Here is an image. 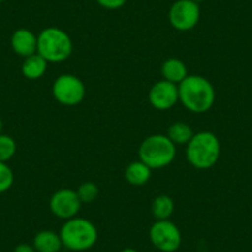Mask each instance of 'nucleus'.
<instances>
[{"instance_id":"f257e3e1","label":"nucleus","mask_w":252,"mask_h":252,"mask_svg":"<svg viewBox=\"0 0 252 252\" xmlns=\"http://www.w3.org/2000/svg\"><path fill=\"white\" fill-rule=\"evenodd\" d=\"M179 101L187 110L195 114L209 111L215 103V89L205 77L188 74L178 84Z\"/></svg>"},{"instance_id":"f03ea898","label":"nucleus","mask_w":252,"mask_h":252,"mask_svg":"<svg viewBox=\"0 0 252 252\" xmlns=\"http://www.w3.org/2000/svg\"><path fill=\"white\" fill-rule=\"evenodd\" d=\"M220 151V141L214 132L199 131L187 144L186 156L194 168L210 169L219 161Z\"/></svg>"},{"instance_id":"7ed1b4c3","label":"nucleus","mask_w":252,"mask_h":252,"mask_svg":"<svg viewBox=\"0 0 252 252\" xmlns=\"http://www.w3.org/2000/svg\"><path fill=\"white\" fill-rule=\"evenodd\" d=\"M58 234L63 247L74 252L88 251L98 241L96 226L84 218L76 217L66 220Z\"/></svg>"},{"instance_id":"20e7f679","label":"nucleus","mask_w":252,"mask_h":252,"mask_svg":"<svg viewBox=\"0 0 252 252\" xmlns=\"http://www.w3.org/2000/svg\"><path fill=\"white\" fill-rule=\"evenodd\" d=\"M73 52V42L68 33L56 26L46 28L37 36V53L48 63L68 60Z\"/></svg>"},{"instance_id":"39448f33","label":"nucleus","mask_w":252,"mask_h":252,"mask_svg":"<svg viewBox=\"0 0 252 252\" xmlns=\"http://www.w3.org/2000/svg\"><path fill=\"white\" fill-rule=\"evenodd\" d=\"M176 145L167 135H150L139 147V159L151 169H161L169 166L176 158Z\"/></svg>"},{"instance_id":"423d86ee","label":"nucleus","mask_w":252,"mask_h":252,"mask_svg":"<svg viewBox=\"0 0 252 252\" xmlns=\"http://www.w3.org/2000/svg\"><path fill=\"white\" fill-rule=\"evenodd\" d=\"M52 95L57 103L66 106H76L86 96V86L74 74H61L52 84Z\"/></svg>"},{"instance_id":"0eeeda50","label":"nucleus","mask_w":252,"mask_h":252,"mask_svg":"<svg viewBox=\"0 0 252 252\" xmlns=\"http://www.w3.org/2000/svg\"><path fill=\"white\" fill-rule=\"evenodd\" d=\"M150 241L161 252H176L182 245V234L171 220H156L149 231Z\"/></svg>"},{"instance_id":"6e6552de","label":"nucleus","mask_w":252,"mask_h":252,"mask_svg":"<svg viewBox=\"0 0 252 252\" xmlns=\"http://www.w3.org/2000/svg\"><path fill=\"white\" fill-rule=\"evenodd\" d=\"M169 24L178 31L193 30L200 19L199 4L192 0H177L168 11Z\"/></svg>"},{"instance_id":"1a4fd4ad","label":"nucleus","mask_w":252,"mask_h":252,"mask_svg":"<svg viewBox=\"0 0 252 252\" xmlns=\"http://www.w3.org/2000/svg\"><path fill=\"white\" fill-rule=\"evenodd\" d=\"M82 202L77 190L63 188L51 195L50 210L56 218L62 220H69L76 218L81 212Z\"/></svg>"},{"instance_id":"9d476101","label":"nucleus","mask_w":252,"mask_h":252,"mask_svg":"<svg viewBox=\"0 0 252 252\" xmlns=\"http://www.w3.org/2000/svg\"><path fill=\"white\" fill-rule=\"evenodd\" d=\"M149 101L156 110H169L179 101L178 86L168 81H158L151 87Z\"/></svg>"},{"instance_id":"9b49d317","label":"nucleus","mask_w":252,"mask_h":252,"mask_svg":"<svg viewBox=\"0 0 252 252\" xmlns=\"http://www.w3.org/2000/svg\"><path fill=\"white\" fill-rule=\"evenodd\" d=\"M11 47L16 55L29 57L37 52V36L28 29H18L11 36Z\"/></svg>"},{"instance_id":"f8f14e48","label":"nucleus","mask_w":252,"mask_h":252,"mask_svg":"<svg viewBox=\"0 0 252 252\" xmlns=\"http://www.w3.org/2000/svg\"><path fill=\"white\" fill-rule=\"evenodd\" d=\"M161 74L164 81H168L178 86L188 77V69L183 61L176 57H171L162 63Z\"/></svg>"},{"instance_id":"ddd939ff","label":"nucleus","mask_w":252,"mask_h":252,"mask_svg":"<svg viewBox=\"0 0 252 252\" xmlns=\"http://www.w3.org/2000/svg\"><path fill=\"white\" fill-rule=\"evenodd\" d=\"M47 61H46L42 56H40L36 52L33 53V55L29 56V57L24 58L23 66H21V72H23V76L25 77L26 79L36 81V79H40L45 76V73L47 72Z\"/></svg>"},{"instance_id":"4468645a","label":"nucleus","mask_w":252,"mask_h":252,"mask_svg":"<svg viewBox=\"0 0 252 252\" xmlns=\"http://www.w3.org/2000/svg\"><path fill=\"white\" fill-rule=\"evenodd\" d=\"M36 252H60L63 247L60 234L52 230H42L35 235L32 241Z\"/></svg>"},{"instance_id":"2eb2a0df","label":"nucleus","mask_w":252,"mask_h":252,"mask_svg":"<svg viewBox=\"0 0 252 252\" xmlns=\"http://www.w3.org/2000/svg\"><path fill=\"white\" fill-rule=\"evenodd\" d=\"M152 169L142 161H134L126 167L125 179L134 187L145 186L151 178Z\"/></svg>"},{"instance_id":"dca6fc26","label":"nucleus","mask_w":252,"mask_h":252,"mask_svg":"<svg viewBox=\"0 0 252 252\" xmlns=\"http://www.w3.org/2000/svg\"><path fill=\"white\" fill-rule=\"evenodd\" d=\"M152 215L156 220H168L174 213V202L169 195L159 194L151 205Z\"/></svg>"},{"instance_id":"f3484780","label":"nucleus","mask_w":252,"mask_h":252,"mask_svg":"<svg viewBox=\"0 0 252 252\" xmlns=\"http://www.w3.org/2000/svg\"><path fill=\"white\" fill-rule=\"evenodd\" d=\"M193 135H194V131L192 127L183 121L173 123L167 131V136L174 145H187L190 141Z\"/></svg>"},{"instance_id":"a211bd4d","label":"nucleus","mask_w":252,"mask_h":252,"mask_svg":"<svg viewBox=\"0 0 252 252\" xmlns=\"http://www.w3.org/2000/svg\"><path fill=\"white\" fill-rule=\"evenodd\" d=\"M16 142L11 136L0 134V162H8L16 154Z\"/></svg>"},{"instance_id":"6ab92c4d","label":"nucleus","mask_w":252,"mask_h":252,"mask_svg":"<svg viewBox=\"0 0 252 252\" xmlns=\"http://www.w3.org/2000/svg\"><path fill=\"white\" fill-rule=\"evenodd\" d=\"M77 194H78L82 204L83 203L89 204V203H93L98 198L99 188L94 182H84L77 189Z\"/></svg>"},{"instance_id":"aec40b11","label":"nucleus","mask_w":252,"mask_h":252,"mask_svg":"<svg viewBox=\"0 0 252 252\" xmlns=\"http://www.w3.org/2000/svg\"><path fill=\"white\" fill-rule=\"evenodd\" d=\"M14 173L5 162H0V194L8 192L13 187Z\"/></svg>"},{"instance_id":"412c9836","label":"nucleus","mask_w":252,"mask_h":252,"mask_svg":"<svg viewBox=\"0 0 252 252\" xmlns=\"http://www.w3.org/2000/svg\"><path fill=\"white\" fill-rule=\"evenodd\" d=\"M95 1L101 8L108 9V10H116V9L123 8L127 0H95Z\"/></svg>"},{"instance_id":"4be33fe9","label":"nucleus","mask_w":252,"mask_h":252,"mask_svg":"<svg viewBox=\"0 0 252 252\" xmlns=\"http://www.w3.org/2000/svg\"><path fill=\"white\" fill-rule=\"evenodd\" d=\"M14 252H36L33 245L30 244H19L18 246L14 249Z\"/></svg>"},{"instance_id":"5701e85b","label":"nucleus","mask_w":252,"mask_h":252,"mask_svg":"<svg viewBox=\"0 0 252 252\" xmlns=\"http://www.w3.org/2000/svg\"><path fill=\"white\" fill-rule=\"evenodd\" d=\"M120 252H139L137 250L132 249V247H126V249H123Z\"/></svg>"},{"instance_id":"b1692460","label":"nucleus","mask_w":252,"mask_h":252,"mask_svg":"<svg viewBox=\"0 0 252 252\" xmlns=\"http://www.w3.org/2000/svg\"><path fill=\"white\" fill-rule=\"evenodd\" d=\"M1 131H3V120L0 119V134H1Z\"/></svg>"},{"instance_id":"393cba45","label":"nucleus","mask_w":252,"mask_h":252,"mask_svg":"<svg viewBox=\"0 0 252 252\" xmlns=\"http://www.w3.org/2000/svg\"><path fill=\"white\" fill-rule=\"evenodd\" d=\"M192 1H195V3H198V4H199L200 1H203V0H192Z\"/></svg>"},{"instance_id":"a878e982","label":"nucleus","mask_w":252,"mask_h":252,"mask_svg":"<svg viewBox=\"0 0 252 252\" xmlns=\"http://www.w3.org/2000/svg\"><path fill=\"white\" fill-rule=\"evenodd\" d=\"M3 1H4V0H0V3H3Z\"/></svg>"}]
</instances>
